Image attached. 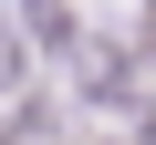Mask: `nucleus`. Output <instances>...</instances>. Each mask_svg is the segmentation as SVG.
<instances>
[{"mask_svg": "<svg viewBox=\"0 0 156 145\" xmlns=\"http://www.w3.org/2000/svg\"><path fill=\"white\" fill-rule=\"evenodd\" d=\"M0 83H21V42H11V31H0Z\"/></svg>", "mask_w": 156, "mask_h": 145, "instance_id": "1", "label": "nucleus"}]
</instances>
